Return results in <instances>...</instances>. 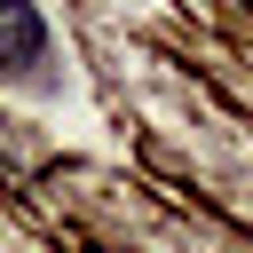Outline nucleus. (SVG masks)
I'll list each match as a JSON object with an SVG mask.
<instances>
[{
	"mask_svg": "<svg viewBox=\"0 0 253 253\" xmlns=\"http://www.w3.org/2000/svg\"><path fill=\"white\" fill-rule=\"evenodd\" d=\"M40 63H47V16H40L32 0H0V71L24 79V71H40Z\"/></svg>",
	"mask_w": 253,
	"mask_h": 253,
	"instance_id": "f257e3e1",
	"label": "nucleus"
}]
</instances>
